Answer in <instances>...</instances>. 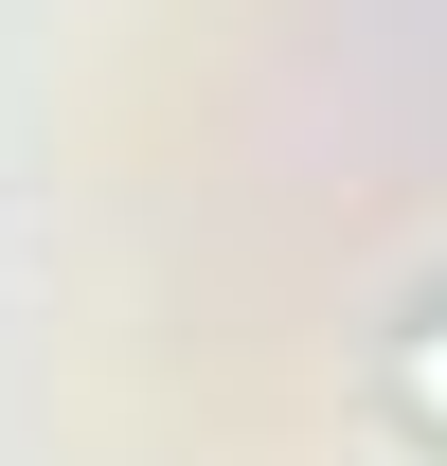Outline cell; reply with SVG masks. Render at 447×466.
I'll use <instances>...</instances> for the list:
<instances>
[{
	"label": "cell",
	"mask_w": 447,
	"mask_h": 466,
	"mask_svg": "<svg viewBox=\"0 0 447 466\" xmlns=\"http://www.w3.org/2000/svg\"><path fill=\"white\" fill-rule=\"evenodd\" d=\"M393 412L447 449V323H412V341H393Z\"/></svg>",
	"instance_id": "obj_1"
}]
</instances>
